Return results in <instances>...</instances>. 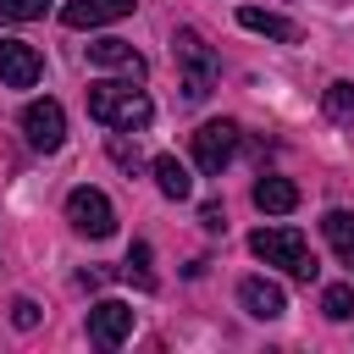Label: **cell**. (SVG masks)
Wrapping results in <instances>:
<instances>
[{
	"instance_id": "6da1fadb",
	"label": "cell",
	"mask_w": 354,
	"mask_h": 354,
	"mask_svg": "<svg viewBox=\"0 0 354 354\" xmlns=\"http://www.w3.org/2000/svg\"><path fill=\"white\" fill-rule=\"evenodd\" d=\"M171 55H177V88H183V100L199 105L216 88V77H221V61H216L210 39L199 28H177L171 33Z\"/></svg>"
},
{
	"instance_id": "7a4b0ae2",
	"label": "cell",
	"mask_w": 354,
	"mask_h": 354,
	"mask_svg": "<svg viewBox=\"0 0 354 354\" xmlns=\"http://www.w3.org/2000/svg\"><path fill=\"white\" fill-rule=\"evenodd\" d=\"M88 116H94L100 127H111V133H138V127H149L155 105H149V94L133 88V83H94V88H88Z\"/></svg>"
},
{
	"instance_id": "3957f363",
	"label": "cell",
	"mask_w": 354,
	"mask_h": 354,
	"mask_svg": "<svg viewBox=\"0 0 354 354\" xmlns=\"http://www.w3.org/2000/svg\"><path fill=\"white\" fill-rule=\"evenodd\" d=\"M249 249L266 260V266H282L293 282H315V249H310V238L299 232V227H260L254 238H249Z\"/></svg>"
},
{
	"instance_id": "277c9868",
	"label": "cell",
	"mask_w": 354,
	"mask_h": 354,
	"mask_svg": "<svg viewBox=\"0 0 354 354\" xmlns=\"http://www.w3.org/2000/svg\"><path fill=\"white\" fill-rule=\"evenodd\" d=\"M22 138L39 155H55L66 144V111H61V100H28L22 105Z\"/></svg>"
},
{
	"instance_id": "5b68a950",
	"label": "cell",
	"mask_w": 354,
	"mask_h": 354,
	"mask_svg": "<svg viewBox=\"0 0 354 354\" xmlns=\"http://www.w3.org/2000/svg\"><path fill=\"white\" fill-rule=\"evenodd\" d=\"M66 221H72L83 238H111V232H116V205H111L100 188L83 183V188L66 194Z\"/></svg>"
},
{
	"instance_id": "8992f818",
	"label": "cell",
	"mask_w": 354,
	"mask_h": 354,
	"mask_svg": "<svg viewBox=\"0 0 354 354\" xmlns=\"http://www.w3.org/2000/svg\"><path fill=\"white\" fill-rule=\"evenodd\" d=\"M232 155H238V122H205L194 133V160L205 177H221Z\"/></svg>"
},
{
	"instance_id": "52a82bcc",
	"label": "cell",
	"mask_w": 354,
	"mask_h": 354,
	"mask_svg": "<svg viewBox=\"0 0 354 354\" xmlns=\"http://www.w3.org/2000/svg\"><path fill=\"white\" fill-rule=\"evenodd\" d=\"M127 337H133V304H122V299H100V304L88 310V343L116 348V343H127Z\"/></svg>"
},
{
	"instance_id": "ba28073f",
	"label": "cell",
	"mask_w": 354,
	"mask_h": 354,
	"mask_svg": "<svg viewBox=\"0 0 354 354\" xmlns=\"http://www.w3.org/2000/svg\"><path fill=\"white\" fill-rule=\"evenodd\" d=\"M39 72H44V61L28 39H0V83L6 88H33Z\"/></svg>"
},
{
	"instance_id": "9c48e42d",
	"label": "cell",
	"mask_w": 354,
	"mask_h": 354,
	"mask_svg": "<svg viewBox=\"0 0 354 354\" xmlns=\"http://www.w3.org/2000/svg\"><path fill=\"white\" fill-rule=\"evenodd\" d=\"M138 0H66L61 6V22L66 28H105V22H122L133 17Z\"/></svg>"
},
{
	"instance_id": "30bf717a",
	"label": "cell",
	"mask_w": 354,
	"mask_h": 354,
	"mask_svg": "<svg viewBox=\"0 0 354 354\" xmlns=\"http://www.w3.org/2000/svg\"><path fill=\"white\" fill-rule=\"evenodd\" d=\"M238 304H243L254 321H277V315L288 310V293H282L271 277H243V282H238Z\"/></svg>"
},
{
	"instance_id": "8fae6325",
	"label": "cell",
	"mask_w": 354,
	"mask_h": 354,
	"mask_svg": "<svg viewBox=\"0 0 354 354\" xmlns=\"http://www.w3.org/2000/svg\"><path fill=\"white\" fill-rule=\"evenodd\" d=\"M88 61H94V66H111V72H127L133 83L149 72V61H144L127 39H94V44H88Z\"/></svg>"
},
{
	"instance_id": "7c38bea8",
	"label": "cell",
	"mask_w": 354,
	"mask_h": 354,
	"mask_svg": "<svg viewBox=\"0 0 354 354\" xmlns=\"http://www.w3.org/2000/svg\"><path fill=\"white\" fill-rule=\"evenodd\" d=\"M238 22H243L249 33L277 39V44H299V22H293V17H282V11H266V6H238Z\"/></svg>"
},
{
	"instance_id": "4fadbf2b",
	"label": "cell",
	"mask_w": 354,
	"mask_h": 354,
	"mask_svg": "<svg viewBox=\"0 0 354 354\" xmlns=\"http://www.w3.org/2000/svg\"><path fill=\"white\" fill-rule=\"evenodd\" d=\"M149 171H155V188H160L166 199H188V194H194V177H188V166H183L177 155H155Z\"/></svg>"
},
{
	"instance_id": "5bb4252c",
	"label": "cell",
	"mask_w": 354,
	"mask_h": 354,
	"mask_svg": "<svg viewBox=\"0 0 354 354\" xmlns=\"http://www.w3.org/2000/svg\"><path fill=\"white\" fill-rule=\"evenodd\" d=\"M254 205H260L266 216H288V210H299V188H293L288 177H260V183H254Z\"/></svg>"
},
{
	"instance_id": "9a60e30c",
	"label": "cell",
	"mask_w": 354,
	"mask_h": 354,
	"mask_svg": "<svg viewBox=\"0 0 354 354\" xmlns=\"http://www.w3.org/2000/svg\"><path fill=\"white\" fill-rule=\"evenodd\" d=\"M321 232H326L332 254L354 271V216H348V210H326V216H321Z\"/></svg>"
},
{
	"instance_id": "2e32d148",
	"label": "cell",
	"mask_w": 354,
	"mask_h": 354,
	"mask_svg": "<svg viewBox=\"0 0 354 354\" xmlns=\"http://www.w3.org/2000/svg\"><path fill=\"white\" fill-rule=\"evenodd\" d=\"M321 105H326V116H332L337 127H354V83H348V77H337V83H326V94H321Z\"/></svg>"
},
{
	"instance_id": "e0dca14e",
	"label": "cell",
	"mask_w": 354,
	"mask_h": 354,
	"mask_svg": "<svg viewBox=\"0 0 354 354\" xmlns=\"http://www.w3.org/2000/svg\"><path fill=\"white\" fill-rule=\"evenodd\" d=\"M321 310H326V321H354V282H332L321 293Z\"/></svg>"
},
{
	"instance_id": "ac0fdd59",
	"label": "cell",
	"mask_w": 354,
	"mask_h": 354,
	"mask_svg": "<svg viewBox=\"0 0 354 354\" xmlns=\"http://www.w3.org/2000/svg\"><path fill=\"white\" fill-rule=\"evenodd\" d=\"M122 271H127V277H133V282H138V288L149 293V288H155V271H149V243H133V249H127V266H122Z\"/></svg>"
},
{
	"instance_id": "d6986e66",
	"label": "cell",
	"mask_w": 354,
	"mask_h": 354,
	"mask_svg": "<svg viewBox=\"0 0 354 354\" xmlns=\"http://www.w3.org/2000/svg\"><path fill=\"white\" fill-rule=\"evenodd\" d=\"M44 11H50V0H0V22H33Z\"/></svg>"
},
{
	"instance_id": "ffe728a7",
	"label": "cell",
	"mask_w": 354,
	"mask_h": 354,
	"mask_svg": "<svg viewBox=\"0 0 354 354\" xmlns=\"http://www.w3.org/2000/svg\"><path fill=\"white\" fill-rule=\"evenodd\" d=\"M111 160H116V166H127V171H138V166H144V160H138V149H133L122 133H111Z\"/></svg>"
},
{
	"instance_id": "44dd1931",
	"label": "cell",
	"mask_w": 354,
	"mask_h": 354,
	"mask_svg": "<svg viewBox=\"0 0 354 354\" xmlns=\"http://www.w3.org/2000/svg\"><path fill=\"white\" fill-rule=\"evenodd\" d=\"M11 321H17L22 332H28V326H39V304H33V299H11Z\"/></svg>"
},
{
	"instance_id": "7402d4cb",
	"label": "cell",
	"mask_w": 354,
	"mask_h": 354,
	"mask_svg": "<svg viewBox=\"0 0 354 354\" xmlns=\"http://www.w3.org/2000/svg\"><path fill=\"white\" fill-rule=\"evenodd\" d=\"M199 227H205V232H221V227H227V216H221V205H216V199H205V205H199Z\"/></svg>"
}]
</instances>
